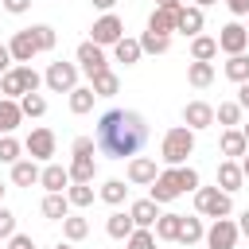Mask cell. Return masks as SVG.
<instances>
[{"instance_id":"cell-1","label":"cell","mask_w":249,"mask_h":249,"mask_svg":"<svg viewBox=\"0 0 249 249\" xmlns=\"http://www.w3.org/2000/svg\"><path fill=\"white\" fill-rule=\"evenodd\" d=\"M97 152H105L109 160H132L144 144H148V121L136 109H109L97 121L93 132Z\"/></svg>"},{"instance_id":"cell-2","label":"cell","mask_w":249,"mask_h":249,"mask_svg":"<svg viewBox=\"0 0 249 249\" xmlns=\"http://www.w3.org/2000/svg\"><path fill=\"white\" fill-rule=\"evenodd\" d=\"M191 152H195V132H191L187 124H175V128L163 132V152H160V156H163L167 167H183Z\"/></svg>"},{"instance_id":"cell-3","label":"cell","mask_w":249,"mask_h":249,"mask_svg":"<svg viewBox=\"0 0 249 249\" xmlns=\"http://www.w3.org/2000/svg\"><path fill=\"white\" fill-rule=\"evenodd\" d=\"M195 210H198L202 218H230L233 202H230V195L218 191V187H198V191H195Z\"/></svg>"},{"instance_id":"cell-4","label":"cell","mask_w":249,"mask_h":249,"mask_svg":"<svg viewBox=\"0 0 249 249\" xmlns=\"http://www.w3.org/2000/svg\"><path fill=\"white\" fill-rule=\"evenodd\" d=\"M117 39H124V23H121L113 12H105L101 19H93V27H89V43H97V47H113Z\"/></svg>"},{"instance_id":"cell-5","label":"cell","mask_w":249,"mask_h":249,"mask_svg":"<svg viewBox=\"0 0 249 249\" xmlns=\"http://www.w3.org/2000/svg\"><path fill=\"white\" fill-rule=\"evenodd\" d=\"M43 82H47L54 93H70V89L78 86V66H74V62H51L47 74H43Z\"/></svg>"},{"instance_id":"cell-6","label":"cell","mask_w":249,"mask_h":249,"mask_svg":"<svg viewBox=\"0 0 249 249\" xmlns=\"http://www.w3.org/2000/svg\"><path fill=\"white\" fill-rule=\"evenodd\" d=\"M237 237H241V233H237V222H230V218H214V226L206 230L202 241H206L210 249H233Z\"/></svg>"},{"instance_id":"cell-7","label":"cell","mask_w":249,"mask_h":249,"mask_svg":"<svg viewBox=\"0 0 249 249\" xmlns=\"http://www.w3.org/2000/svg\"><path fill=\"white\" fill-rule=\"evenodd\" d=\"M78 70H82V74H89V78H93V74H101V70H109L105 47H97V43H89V39H86V43L78 47Z\"/></svg>"},{"instance_id":"cell-8","label":"cell","mask_w":249,"mask_h":249,"mask_svg":"<svg viewBox=\"0 0 249 249\" xmlns=\"http://www.w3.org/2000/svg\"><path fill=\"white\" fill-rule=\"evenodd\" d=\"M54 132L51 128H31V136L23 140V148H27V160H51L54 156Z\"/></svg>"},{"instance_id":"cell-9","label":"cell","mask_w":249,"mask_h":249,"mask_svg":"<svg viewBox=\"0 0 249 249\" xmlns=\"http://www.w3.org/2000/svg\"><path fill=\"white\" fill-rule=\"evenodd\" d=\"M183 191H179V175H175V167H167V171H160L156 175V183H152V202H175Z\"/></svg>"},{"instance_id":"cell-10","label":"cell","mask_w":249,"mask_h":249,"mask_svg":"<svg viewBox=\"0 0 249 249\" xmlns=\"http://www.w3.org/2000/svg\"><path fill=\"white\" fill-rule=\"evenodd\" d=\"M245 47H249V31H245L241 23H226L222 35H218V51H226V54H245Z\"/></svg>"},{"instance_id":"cell-11","label":"cell","mask_w":249,"mask_h":249,"mask_svg":"<svg viewBox=\"0 0 249 249\" xmlns=\"http://www.w3.org/2000/svg\"><path fill=\"white\" fill-rule=\"evenodd\" d=\"M8 51H12V62H19V66H27V62H31V54H39V43H35V35H31V27H23V31H16V35H12V43H8Z\"/></svg>"},{"instance_id":"cell-12","label":"cell","mask_w":249,"mask_h":249,"mask_svg":"<svg viewBox=\"0 0 249 249\" xmlns=\"http://www.w3.org/2000/svg\"><path fill=\"white\" fill-rule=\"evenodd\" d=\"M183 124H187L191 132L210 128V124H214V105H206V101H187V109H183Z\"/></svg>"},{"instance_id":"cell-13","label":"cell","mask_w":249,"mask_h":249,"mask_svg":"<svg viewBox=\"0 0 249 249\" xmlns=\"http://www.w3.org/2000/svg\"><path fill=\"white\" fill-rule=\"evenodd\" d=\"M156 160H148V156H132L128 160V183H136V187H152L156 183Z\"/></svg>"},{"instance_id":"cell-14","label":"cell","mask_w":249,"mask_h":249,"mask_svg":"<svg viewBox=\"0 0 249 249\" xmlns=\"http://www.w3.org/2000/svg\"><path fill=\"white\" fill-rule=\"evenodd\" d=\"M128 218H132L136 230H152L156 218H160V202H152V198H136V202L128 206Z\"/></svg>"},{"instance_id":"cell-15","label":"cell","mask_w":249,"mask_h":249,"mask_svg":"<svg viewBox=\"0 0 249 249\" xmlns=\"http://www.w3.org/2000/svg\"><path fill=\"white\" fill-rule=\"evenodd\" d=\"M241 183H245L241 163H237V160H222V163H218V191L233 195V191H241Z\"/></svg>"},{"instance_id":"cell-16","label":"cell","mask_w":249,"mask_h":249,"mask_svg":"<svg viewBox=\"0 0 249 249\" xmlns=\"http://www.w3.org/2000/svg\"><path fill=\"white\" fill-rule=\"evenodd\" d=\"M39 183L47 187V195H62V187L70 183V171H66L62 163H47V167L39 171Z\"/></svg>"},{"instance_id":"cell-17","label":"cell","mask_w":249,"mask_h":249,"mask_svg":"<svg viewBox=\"0 0 249 249\" xmlns=\"http://www.w3.org/2000/svg\"><path fill=\"white\" fill-rule=\"evenodd\" d=\"M66 171H70V183H93V175H97V160H93V156H74Z\"/></svg>"},{"instance_id":"cell-18","label":"cell","mask_w":249,"mask_h":249,"mask_svg":"<svg viewBox=\"0 0 249 249\" xmlns=\"http://www.w3.org/2000/svg\"><path fill=\"white\" fill-rule=\"evenodd\" d=\"M245 152H249V144H245L241 128H226V132H222V156H226V160H241Z\"/></svg>"},{"instance_id":"cell-19","label":"cell","mask_w":249,"mask_h":249,"mask_svg":"<svg viewBox=\"0 0 249 249\" xmlns=\"http://www.w3.org/2000/svg\"><path fill=\"white\" fill-rule=\"evenodd\" d=\"M175 23H179V12H171V8H156L152 19H148V31H156V35H171Z\"/></svg>"},{"instance_id":"cell-20","label":"cell","mask_w":249,"mask_h":249,"mask_svg":"<svg viewBox=\"0 0 249 249\" xmlns=\"http://www.w3.org/2000/svg\"><path fill=\"white\" fill-rule=\"evenodd\" d=\"M175 31H183V35L195 39V35L202 31V8H195V4H191V8H179V23H175Z\"/></svg>"},{"instance_id":"cell-21","label":"cell","mask_w":249,"mask_h":249,"mask_svg":"<svg viewBox=\"0 0 249 249\" xmlns=\"http://www.w3.org/2000/svg\"><path fill=\"white\" fill-rule=\"evenodd\" d=\"M89 89H93V97H113V93L121 89V78H117L113 70H101V74L89 78Z\"/></svg>"},{"instance_id":"cell-22","label":"cell","mask_w":249,"mask_h":249,"mask_svg":"<svg viewBox=\"0 0 249 249\" xmlns=\"http://www.w3.org/2000/svg\"><path fill=\"white\" fill-rule=\"evenodd\" d=\"M12 183H16V187L39 183V163H35V160H16V163H12Z\"/></svg>"},{"instance_id":"cell-23","label":"cell","mask_w":249,"mask_h":249,"mask_svg":"<svg viewBox=\"0 0 249 249\" xmlns=\"http://www.w3.org/2000/svg\"><path fill=\"white\" fill-rule=\"evenodd\" d=\"M202 237H206V226H202V218H183V222H179V237H175L179 245H198Z\"/></svg>"},{"instance_id":"cell-24","label":"cell","mask_w":249,"mask_h":249,"mask_svg":"<svg viewBox=\"0 0 249 249\" xmlns=\"http://www.w3.org/2000/svg\"><path fill=\"white\" fill-rule=\"evenodd\" d=\"M113 54H117V62L132 66V62H140V54H144V51H140V39H128V35H124V39H117V43H113Z\"/></svg>"},{"instance_id":"cell-25","label":"cell","mask_w":249,"mask_h":249,"mask_svg":"<svg viewBox=\"0 0 249 249\" xmlns=\"http://www.w3.org/2000/svg\"><path fill=\"white\" fill-rule=\"evenodd\" d=\"M105 230H109V237H117V241H128V233H132L136 226H132V218H128L124 210H113V214H109V222H105Z\"/></svg>"},{"instance_id":"cell-26","label":"cell","mask_w":249,"mask_h":249,"mask_svg":"<svg viewBox=\"0 0 249 249\" xmlns=\"http://www.w3.org/2000/svg\"><path fill=\"white\" fill-rule=\"evenodd\" d=\"M179 222H183V214H160L156 226H152V233H156L160 241H175V237H179Z\"/></svg>"},{"instance_id":"cell-27","label":"cell","mask_w":249,"mask_h":249,"mask_svg":"<svg viewBox=\"0 0 249 249\" xmlns=\"http://www.w3.org/2000/svg\"><path fill=\"white\" fill-rule=\"evenodd\" d=\"M19 121H23V113H19V101H8V97H0V132L8 136L12 128H19Z\"/></svg>"},{"instance_id":"cell-28","label":"cell","mask_w":249,"mask_h":249,"mask_svg":"<svg viewBox=\"0 0 249 249\" xmlns=\"http://www.w3.org/2000/svg\"><path fill=\"white\" fill-rule=\"evenodd\" d=\"M218 54V39H210V35H195L191 39V58L195 62H210Z\"/></svg>"},{"instance_id":"cell-29","label":"cell","mask_w":249,"mask_h":249,"mask_svg":"<svg viewBox=\"0 0 249 249\" xmlns=\"http://www.w3.org/2000/svg\"><path fill=\"white\" fill-rule=\"evenodd\" d=\"M66 214H70L66 191H62V195H47V198H43V218H51V222H62Z\"/></svg>"},{"instance_id":"cell-30","label":"cell","mask_w":249,"mask_h":249,"mask_svg":"<svg viewBox=\"0 0 249 249\" xmlns=\"http://www.w3.org/2000/svg\"><path fill=\"white\" fill-rule=\"evenodd\" d=\"M187 82H191L195 89H206V86L214 82V66H210V62H191V66H187Z\"/></svg>"},{"instance_id":"cell-31","label":"cell","mask_w":249,"mask_h":249,"mask_svg":"<svg viewBox=\"0 0 249 249\" xmlns=\"http://www.w3.org/2000/svg\"><path fill=\"white\" fill-rule=\"evenodd\" d=\"M167 47H171V35H156V31L140 35V51L144 54H167Z\"/></svg>"},{"instance_id":"cell-32","label":"cell","mask_w":249,"mask_h":249,"mask_svg":"<svg viewBox=\"0 0 249 249\" xmlns=\"http://www.w3.org/2000/svg\"><path fill=\"white\" fill-rule=\"evenodd\" d=\"M89 109H93V89H89V86H74V89H70V113L82 117V113H89Z\"/></svg>"},{"instance_id":"cell-33","label":"cell","mask_w":249,"mask_h":249,"mask_svg":"<svg viewBox=\"0 0 249 249\" xmlns=\"http://www.w3.org/2000/svg\"><path fill=\"white\" fill-rule=\"evenodd\" d=\"M226 78L230 82H249V54H230V62H226Z\"/></svg>"},{"instance_id":"cell-34","label":"cell","mask_w":249,"mask_h":249,"mask_svg":"<svg viewBox=\"0 0 249 249\" xmlns=\"http://www.w3.org/2000/svg\"><path fill=\"white\" fill-rule=\"evenodd\" d=\"M0 93H4L8 101H19V97H23V82H19V70H16V66L0 78Z\"/></svg>"},{"instance_id":"cell-35","label":"cell","mask_w":249,"mask_h":249,"mask_svg":"<svg viewBox=\"0 0 249 249\" xmlns=\"http://www.w3.org/2000/svg\"><path fill=\"white\" fill-rule=\"evenodd\" d=\"M124 195H128L124 179H105V183H101V198H105L109 206H121V202H124Z\"/></svg>"},{"instance_id":"cell-36","label":"cell","mask_w":249,"mask_h":249,"mask_svg":"<svg viewBox=\"0 0 249 249\" xmlns=\"http://www.w3.org/2000/svg\"><path fill=\"white\" fill-rule=\"evenodd\" d=\"M19 113L23 117H43L47 113V97L43 93H23L19 97Z\"/></svg>"},{"instance_id":"cell-37","label":"cell","mask_w":249,"mask_h":249,"mask_svg":"<svg viewBox=\"0 0 249 249\" xmlns=\"http://www.w3.org/2000/svg\"><path fill=\"white\" fill-rule=\"evenodd\" d=\"M214 121L226 124V128H233V124L241 121V105H237V101H222V105L214 109Z\"/></svg>"},{"instance_id":"cell-38","label":"cell","mask_w":249,"mask_h":249,"mask_svg":"<svg viewBox=\"0 0 249 249\" xmlns=\"http://www.w3.org/2000/svg\"><path fill=\"white\" fill-rule=\"evenodd\" d=\"M62 233H66V241H82V237L89 233V222H86V218L66 214V218H62Z\"/></svg>"},{"instance_id":"cell-39","label":"cell","mask_w":249,"mask_h":249,"mask_svg":"<svg viewBox=\"0 0 249 249\" xmlns=\"http://www.w3.org/2000/svg\"><path fill=\"white\" fill-rule=\"evenodd\" d=\"M66 202H70V206H89V202H93V187H89V183L66 187Z\"/></svg>"},{"instance_id":"cell-40","label":"cell","mask_w":249,"mask_h":249,"mask_svg":"<svg viewBox=\"0 0 249 249\" xmlns=\"http://www.w3.org/2000/svg\"><path fill=\"white\" fill-rule=\"evenodd\" d=\"M19 152H23V144L16 136H0V163H16Z\"/></svg>"},{"instance_id":"cell-41","label":"cell","mask_w":249,"mask_h":249,"mask_svg":"<svg viewBox=\"0 0 249 249\" xmlns=\"http://www.w3.org/2000/svg\"><path fill=\"white\" fill-rule=\"evenodd\" d=\"M128 249H156V233L152 230H132L128 233Z\"/></svg>"},{"instance_id":"cell-42","label":"cell","mask_w":249,"mask_h":249,"mask_svg":"<svg viewBox=\"0 0 249 249\" xmlns=\"http://www.w3.org/2000/svg\"><path fill=\"white\" fill-rule=\"evenodd\" d=\"M31 35H35L39 51H51V47H54V27H47V23H35V27H31Z\"/></svg>"},{"instance_id":"cell-43","label":"cell","mask_w":249,"mask_h":249,"mask_svg":"<svg viewBox=\"0 0 249 249\" xmlns=\"http://www.w3.org/2000/svg\"><path fill=\"white\" fill-rule=\"evenodd\" d=\"M179 175V191H198V171L195 167H175Z\"/></svg>"},{"instance_id":"cell-44","label":"cell","mask_w":249,"mask_h":249,"mask_svg":"<svg viewBox=\"0 0 249 249\" xmlns=\"http://www.w3.org/2000/svg\"><path fill=\"white\" fill-rule=\"evenodd\" d=\"M93 148H97V144H93V136H78V140L70 144V152H74V156H93Z\"/></svg>"},{"instance_id":"cell-45","label":"cell","mask_w":249,"mask_h":249,"mask_svg":"<svg viewBox=\"0 0 249 249\" xmlns=\"http://www.w3.org/2000/svg\"><path fill=\"white\" fill-rule=\"evenodd\" d=\"M12 233H16V214L0 206V237H12Z\"/></svg>"},{"instance_id":"cell-46","label":"cell","mask_w":249,"mask_h":249,"mask_svg":"<svg viewBox=\"0 0 249 249\" xmlns=\"http://www.w3.org/2000/svg\"><path fill=\"white\" fill-rule=\"evenodd\" d=\"M8 249H35V241H31V233H12Z\"/></svg>"},{"instance_id":"cell-47","label":"cell","mask_w":249,"mask_h":249,"mask_svg":"<svg viewBox=\"0 0 249 249\" xmlns=\"http://www.w3.org/2000/svg\"><path fill=\"white\" fill-rule=\"evenodd\" d=\"M0 8H4V12H12V16H23V12L31 8V0H0Z\"/></svg>"},{"instance_id":"cell-48","label":"cell","mask_w":249,"mask_h":249,"mask_svg":"<svg viewBox=\"0 0 249 249\" xmlns=\"http://www.w3.org/2000/svg\"><path fill=\"white\" fill-rule=\"evenodd\" d=\"M8 70H12V51H8L4 43H0V78H4Z\"/></svg>"},{"instance_id":"cell-49","label":"cell","mask_w":249,"mask_h":249,"mask_svg":"<svg viewBox=\"0 0 249 249\" xmlns=\"http://www.w3.org/2000/svg\"><path fill=\"white\" fill-rule=\"evenodd\" d=\"M233 16H249V0H226Z\"/></svg>"},{"instance_id":"cell-50","label":"cell","mask_w":249,"mask_h":249,"mask_svg":"<svg viewBox=\"0 0 249 249\" xmlns=\"http://www.w3.org/2000/svg\"><path fill=\"white\" fill-rule=\"evenodd\" d=\"M237 105L249 109V82H241V89H237Z\"/></svg>"},{"instance_id":"cell-51","label":"cell","mask_w":249,"mask_h":249,"mask_svg":"<svg viewBox=\"0 0 249 249\" xmlns=\"http://www.w3.org/2000/svg\"><path fill=\"white\" fill-rule=\"evenodd\" d=\"M156 8H171V12H179V8H183V0H156Z\"/></svg>"},{"instance_id":"cell-52","label":"cell","mask_w":249,"mask_h":249,"mask_svg":"<svg viewBox=\"0 0 249 249\" xmlns=\"http://www.w3.org/2000/svg\"><path fill=\"white\" fill-rule=\"evenodd\" d=\"M237 233H245V237H249V210L241 214V222H237Z\"/></svg>"},{"instance_id":"cell-53","label":"cell","mask_w":249,"mask_h":249,"mask_svg":"<svg viewBox=\"0 0 249 249\" xmlns=\"http://www.w3.org/2000/svg\"><path fill=\"white\" fill-rule=\"evenodd\" d=\"M113 4L117 0H93V8H101V12H113Z\"/></svg>"},{"instance_id":"cell-54","label":"cell","mask_w":249,"mask_h":249,"mask_svg":"<svg viewBox=\"0 0 249 249\" xmlns=\"http://www.w3.org/2000/svg\"><path fill=\"white\" fill-rule=\"evenodd\" d=\"M237 163H241V175H245V179H249V152H245V156H241V160H237Z\"/></svg>"},{"instance_id":"cell-55","label":"cell","mask_w":249,"mask_h":249,"mask_svg":"<svg viewBox=\"0 0 249 249\" xmlns=\"http://www.w3.org/2000/svg\"><path fill=\"white\" fill-rule=\"evenodd\" d=\"M210 4H218V0H195V8H210Z\"/></svg>"},{"instance_id":"cell-56","label":"cell","mask_w":249,"mask_h":249,"mask_svg":"<svg viewBox=\"0 0 249 249\" xmlns=\"http://www.w3.org/2000/svg\"><path fill=\"white\" fill-rule=\"evenodd\" d=\"M241 136H245V144H249V124H241Z\"/></svg>"},{"instance_id":"cell-57","label":"cell","mask_w":249,"mask_h":249,"mask_svg":"<svg viewBox=\"0 0 249 249\" xmlns=\"http://www.w3.org/2000/svg\"><path fill=\"white\" fill-rule=\"evenodd\" d=\"M54 249H74V245H54Z\"/></svg>"},{"instance_id":"cell-58","label":"cell","mask_w":249,"mask_h":249,"mask_svg":"<svg viewBox=\"0 0 249 249\" xmlns=\"http://www.w3.org/2000/svg\"><path fill=\"white\" fill-rule=\"evenodd\" d=\"M0 198H4V183H0Z\"/></svg>"},{"instance_id":"cell-59","label":"cell","mask_w":249,"mask_h":249,"mask_svg":"<svg viewBox=\"0 0 249 249\" xmlns=\"http://www.w3.org/2000/svg\"><path fill=\"white\" fill-rule=\"evenodd\" d=\"M245 31H249V27H245Z\"/></svg>"}]
</instances>
